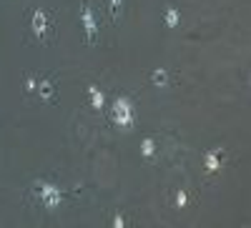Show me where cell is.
Segmentation results:
<instances>
[{
  "mask_svg": "<svg viewBox=\"0 0 251 228\" xmlns=\"http://www.w3.org/2000/svg\"><path fill=\"white\" fill-rule=\"evenodd\" d=\"M35 86H38V83H35V78L30 75V78L25 80V91H30V93H33V91H35Z\"/></svg>",
  "mask_w": 251,
  "mask_h": 228,
  "instance_id": "obj_13",
  "label": "cell"
},
{
  "mask_svg": "<svg viewBox=\"0 0 251 228\" xmlns=\"http://www.w3.org/2000/svg\"><path fill=\"white\" fill-rule=\"evenodd\" d=\"M163 20H166V25H169V28H178V23H181V13H178V8L169 5V8H166V13H163Z\"/></svg>",
  "mask_w": 251,
  "mask_h": 228,
  "instance_id": "obj_8",
  "label": "cell"
},
{
  "mask_svg": "<svg viewBox=\"0 0 251 228\" xmlns=\"http://www.w3.org/2000/svg\"><path fill=\"white\" fill-rule=\"evenodd\" d=\"M88 100H91V108H96V111H103V106H106V95L96 86H88Z\"/></svg>",
  "mask_w": 251,
  "mask_h": 228,
  "instance_id": "obj_7",
  "label": "cell"
},
{
  "mask_svg": "<svg viewBox=\"0 0 251 228\" xmlns=\"http://www.w3.org/2000/svg\"><path fill=\"white\" fill-rule=\"evenodd\" d=\"M33 193L40 201V205H46V208H58V205L63 203V198H66V191L58 188L55 183H48V181H35Z\"/></svg>",
  "mask_w": 251,
  "mask_h": 228,
  "instance_id": "obj_2",
  "label": "cell"
},
{
  "mask_svg": "<svg viewBox=\"0 0 251 228\" xmlns=\"http://www.w3.org/2000/svg\"><path fill=\"white\" fill-rule=\"evenodd\" d=\"M151 80L156 83V86H166V83H169V73H166V70H156L151 75Z\"/></svg>",
  "mask_w": 251,
  "mask_h": 228,
  "instance_id": "obj_10",
  "label": "cell"
},
{
  "mask_svg": "<svg viewBox=\"0 0 251 228\" xmlns=\"http://www.w3.org/2000/svg\"><path fill=\"white\" fill-rule=\"evenodd\" d=\"M111 120L118 128H133L136 126V106L128 95H118L111 106Z\"/></svg>",
  "mask_w": 251,
  "mask_h": 228,
  "instance_id": "obj_1",
  "label": "cell"
},
{
  "mask_svg": "<svg viewBox=\"0 0 251 228\" xmlns=\"http://www.w3.org/2000/svg\"><path fill=\"white\" fill-rule=\"evenodd\" d=\"M30 25H33V33L38 38H48L53 30V15L48 10H35L30 15Z\"/></svg>",
  "mask_w": 251,
  "mask_h": 228,
  "instance_id": "obj_4",
  "label": "cell"
},
{
  "mask_svg": "<svg viewBox=\"0 0 251 228\" xmlns=\"http://www.w3.org/2000/svg\"><path fill=\"white\" fill-rule=\"evenodd\" d=\"M186 201H188V193H186V191H178V193H176V208H183Z\"/></svg>",
  "mask_w": 251,
  "mask_h": 228,
  "instance_id": "obj_11",
  "label": "cell"
},
{
  "mask_svg": "<svg viewBox=\"0 0 251 228\" xmlns=\"http://www.w3.org/2000/svg\"><path fill=\"white\" fill-rule=\"evenodd\" d=\"M108 5H111V13H113V15H121V8H123V0H108Z\"/></svg>",
  "mask_w": 251,
  "mask_h": 228,
  "instance_id": "obj_12",
  "label": "cell"
},
{
  "mask_svg": "<svg viewBox=\"0 0 251 228\" xmlns=\"http://www.w3.org/2000/svg\"><path fill=\"white\" fill-rule=\"evenodd\" d=\"M113 226H116V228H121V226H126V221H123L121 216H116V218H113Z\"/></svg>",
  "mask_w": 251,
  "mask_h": 228,
  "instance_id": "obj_14",
  "label": "cell"
},
{
  "mask_svg": "<svg viewBox=\"0 0 251 228\" xmlns=\"http://www.w3.org/2000/svg\"><path fill=\"white\" fill-rule=\"evenodd\" d=\"M156 153V140L153 138H143V143H141V156L143 158H151Z\"/></svg>",
  "mask_w": 251,
  "mask_h": 228,
  "instance_id": "obj_9",
  "label": "cell"
},
{
  "mask_svg": "<svg viewBox=\"0 0 251 228\" xmlns=\"http://www.w3.org/2000/svg\"><path fill=\"white\" fill-rule=\"evenodd\" d=\"M80 20H83V30H86V43H96L98 38V23H96V15L88 0L80 3Z\"/></svg>",
  "mask_w": 251,
  "mask_h": 228,
  "instance_id": "obj_3",
  "label": "cell"
},
{
  "mask_svg": "<svg viewBox=\"0 0 251 228\" xmlns=\"http://www.w3.org/2000/svg\"><path fill=\"white\" fill-rule=\"evenodd\" d=\"M221 158H224V151H221V148H219V151H211V153H206V156H203V168H206V173L221 171Z\"/></svg>",
  "mask_w": 251,
  "mask_h": 228,
  "instance_id": "obj_5",
  "label": "cell"
},
{
  "mask_svg": "<svg viewBox=\"0 0 251 228\" xmlns=\"http://www.w3.org/2000/svg\"><path fill=\"white\" fill-rule=\"evenodd\" d=\"M35 91H38V95H40V98L53 100V98H55V83H53L50 78H43V80H40L38 86H35Z\"/></svg>",
  "mask_w": 251,
  "mask_h": 228,
  "instance_id": "obj_6",
  "label": "cell"
}]
</instances>
